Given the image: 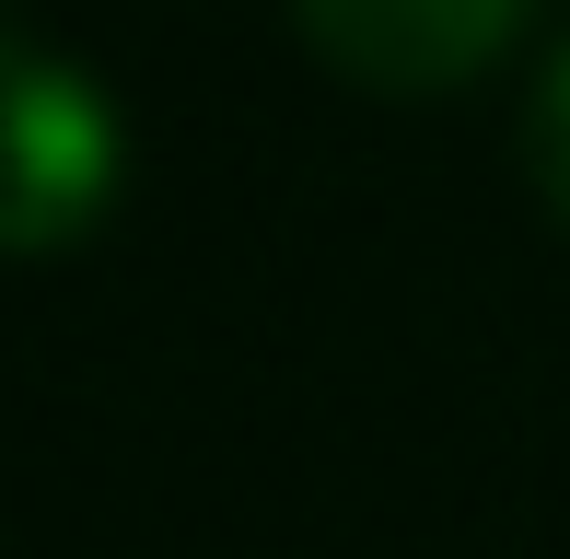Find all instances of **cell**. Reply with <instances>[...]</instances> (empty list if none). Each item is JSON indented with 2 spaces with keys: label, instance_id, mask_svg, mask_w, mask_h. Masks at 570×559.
Listing matches in <instances>:
<instances>
[{
  "label": "cell",
  "instance_id": "obj_1",
  "mask_svg": "<svg viewBox=\"0 0 570 559\" xmlns=\"http://www.w3.org/2000/svg\"><path fill=\"white\" fill-rule=\"evenodd\" d=\"M117 198V106L0 0V257H59Z\"/></svg>",
  "mask_w": 570,
  "mask_h": 559
},
{
  "label": "cell",
  "instance_id": "obj_2",
  "mask_svg": "<svg viewBox=\"0 0 570 559\" xmlns=\"http://www.w3.org/2000/svg\"><path fill=\"white\" fill-rule=\"evenodd\" d=\"M315 59L361 94H443L524 36L535 0H292Z\"/></svg>",
  "mask_w": 570,
  "mask_h": 559
},
{
  "label": "cell",
  "instance_id": "obj_3",
  "mask_svg": "<svg viewBox=\"0 0 570 559\" xmlns=\"http://www.w3.org/2000/svg\"><path fill=\"white\" fill-rule=\"evenodd\" d=\"M524 151H535V187H548L559 222H570V47L548 59V82H535V106H524Z\"/></svg>",
  "mask_w": 570,
  "mask_h": 559
}]
</instances>
